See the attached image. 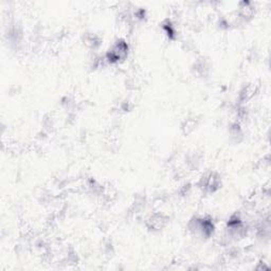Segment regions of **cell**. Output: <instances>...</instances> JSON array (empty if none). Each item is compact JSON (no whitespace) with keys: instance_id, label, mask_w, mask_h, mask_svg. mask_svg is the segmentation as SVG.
<instances>
[{"instance_id":"1","label":"cell","mask_w":271,"mask_h":271,"mask_svg":"<svg viewBox=\"0 0 271 271\" xmlns=\"http://www.w3.org/2000/svg\"><path fill=\"white\" fill-rule=\"evenodd\" d=\"M128 54V45L125 41L118 40L115 42L111 49L108 51L106 54V59L109 61V63H119L120 60L124 59Z\"/></svg>"},{"instance_id":"2","label":"cell","mask_w":271,"mask_h":271,"mask_svg":"<svg viewBox=\"0 0 271 271\" xmlns=\"http://www.w3.org/2000/svg\"><path fill=\"white\" fill-rule=\"evenodd\" d=\"M219 177L214 173H210L203 179V188L209 192H214L219 185Z\"/></svg>"}]
</instances>
